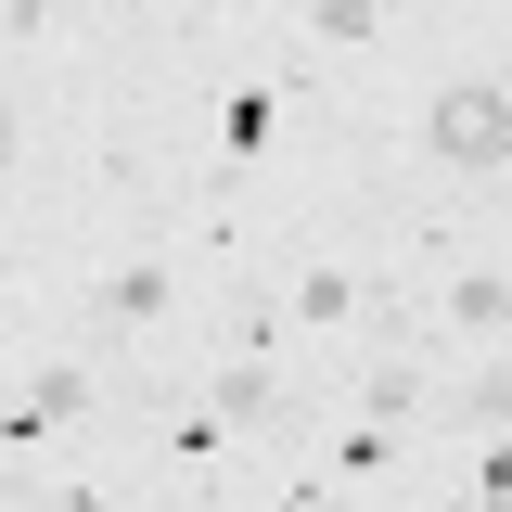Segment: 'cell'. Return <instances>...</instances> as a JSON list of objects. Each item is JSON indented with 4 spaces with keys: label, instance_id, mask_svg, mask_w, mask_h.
<instances>
[{
    "label": "cell",
    "instance_id": "cell-1",
    "mask_svg": "<svg viewBox=\"0 0 512 512\" xmlns=\"http://www.w3.org/2000/svg\"><path fill=\"white\" fill-rule=\"evenodd\" d=\"M436 141H448V154H512V116L474 103V90H448V103H436Z\"/></svg>",
    "mask_w": 512,
    "mask_h": 512
}]
</instances>
